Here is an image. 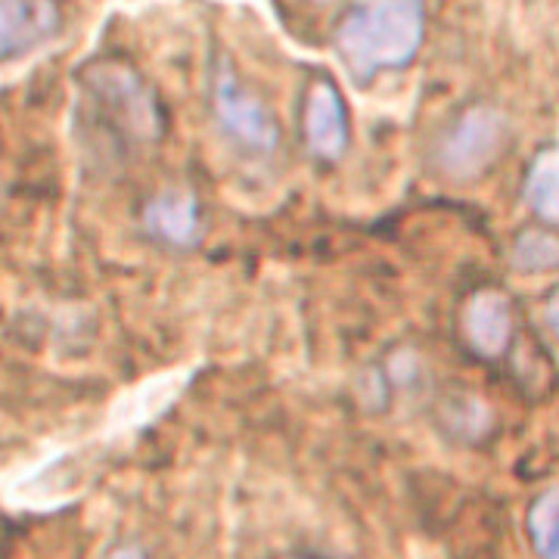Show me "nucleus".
Returning a JSON list of instances; mask_svg holds the SVG:
<instances>
[{"label": "nucleus", "mask_w": 559, "mask_h": 559, "mask_svg": "<svg viewBox=\"0 0 559 559\" xmlns=\"http://www.w3.org/2000/svg\"><path fill=\"white\" fill-rule=\"evenodd\" d=\"M146 224L162 240L190 242L197 237V200L180 190H168L159 200L150 202Z\"/></svg>", "instance_id": "3"}, {"label": "nucleus", "mask_w": 559, "mask_h": 559, "mask_svg": "<svg viewBox=\"0 0 559 559\" xmlns=\"http://www.w3.org/2000/svg\"><path fill=\"white\" fill-rule=\"evenodd\" d=\"M215 109H218L224 128L242 143L255 150H271L277 143V128L249 91H242L234 75H221L215 91Z\"/></svg>", "instance_id": "2"}, {"label": "nucleus", "mask_w": 559, "mask_h": 559, "mask_svg": "<svg viewBox=\"0 0 559 559\" xmlns=\"http://www.w3.org/2000/svg\"><path fill=\"white\" fill-rule=\"evenodd\" d=\"M84 87H87V109L94 128L103 134L109 128L112 146L131 150L159 134L153 97L124 66L112 62V66H100L97 72H87Z\"/></svg>", "instance_id": "1"}, {"label": "nucleus", "mask_w": 559, "mask_h": 559, "mask_svg": "<svg viewBox=\"0 0 559 559\" xmlns=\"http://www.w3.org/2000/svg\"><path fill=\"white\" fill-rule=\"evenodd\" d=\"M311 559H318V557H311Z\"/></svg>", "instance_id": "5"}, {"label": "nucleus", "mask_w": 559, "mask_h": 559, "mask_svg": "<svg viewBox=\"0 0 559 559\" xmlns=\"http://www.w3.org/2000/svg\"><path fill=\"white\" fill-rule=\"evenodd\" d=\"M109 559H143L140 554H134V550H119V554H112Z\"/></svg>", "instance_id": "4"}]
</instances>
